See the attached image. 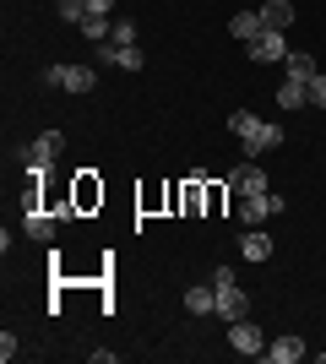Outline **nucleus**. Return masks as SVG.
Wrapping results in <instances>:
<instances>
[{"label":"nucleus","mask_w":326,"mask_h":364,"mask_svg":"<svg viewBox=\"0 0 326 364\" xmlns=\"http://www.w3.org/2000/svg\"><path fill=\"white\" fill-rule=\"evenodd\" d=\"M217 316L229 321V326H234V321H245V316H250V299H245V289H239V283L217 289Z\"/></svg>","instance_id":"0eeeda50"},{"label":"nucleus","mask_w":326,"mask_h":364,"mask_svg":"<svg viewBox=\"0 0 326 364\" xmlns=\"http://www.w3.org/2000/svg\"><path fill=\"white\" fill-rule=\"evenodd\" d=\"M44 82H49V87H65V92H93L98 71H93V65H49Z\"/></svg>","instance_id":"f03ea898"},{"label":"nucleus","mask_w":326,"mask_h":364,"mask_svg":"<svg viewBox=\"0 0 326 364\" xmlns=\"http://www.w3.org/2000/svg\"><path fill=\"white\" fill-rule=\"evenodd\" d=\"M229 33L239 38V44H256L266 33V22H261V11H234V22H229Z\"/></svg>","instance_id":"9d476101"},{"label":"nucleus","mask_w":326,"mask_h":364,"mask_svg":"<svg viewBox=\"0 0 326 364\" xmlns=\"http://www.w3.org/2000/svg\"><path fill=\"white\" fill-rule=\"evenodd\" d=\"M229 191L234 196H266V168L256 158H245L239 168H229Z\"/></svg>","instance_id":"7ed1b4c3"},{"label":"nucleus","mask_w":326,"mask_h":364,"mask_svg":"<svg viewBox=\"0 0 326 364\" xmlns=\"http://www.w3.org/2000/svg\"><path fill=\"white\" fill-rule=\"evenodd\" d=\"M98 196H104V191L93 185V174H82V185H77V201H82V207H93Z\"/></svg>","instance_id":"4be33fe9"},{"label":"nucleus","mask_w":326,"mask_h":364,"mask_svg":"<svg viewBox=\"0 0 326 364\" xmlns=\"http://www.w3.org/2000/svg\"><path fill=\"white\" fill-rule=\"evenodd\" d=\"M60 147H65V131H44L38 141H28V152H22L28 174H49V164L60 158Z\"/></svg>","instance_id":"f257e3e1"},{"label":"nucleus","mask_w":326,"mask_h":364,"mask_svg":"<svg viewBox=\"0 0 326 364\" xmlns=\"http://www.w3.org/2000/svg\"><path fill=\"white\" fill-rule=\"evenodd\" d=\"M283 71H288V82H315V55H305V49H288V60H283Z\"/></svg>","instance_id":"9b49d317"},{"label":"nucleus","mask_w":326,"mask_h":364,"mask_svg":"<svg viewBox=\"0 0 326 364\" xmlns=\"http://www.w3.org/2000/svg\"><path fill=\"white\" fill-rule=\"evenodd\" d=\"M131 38H136V28H131V22H114V33H109V44H131Z\"/></svg>","instance_id":"5701e85b"},{"label":"nucleus","mask_w":326,"mask_h":364,"mask_svg":"<svg viewBox=\"0 0 326 364\" xmlns=\"http://www.w3.org/2000/svg\"><path fill=\"white\" fill-rule=\"evenodd\" d=\"M114 65H120V71H141V49L136 44H120V60H114Z\"/></svg>","instance_id":"412c9836"},{"label":"nucleus","mask_w":326,"mask_h":364,"mask_svg":"<svg viewBox=\"0 0 326 364\" xmlns=\"http://www.w3.org/2000/svg\"><path fill=\"white\" fill-rule=\"evenodd\" d=\"M310 104L326 109V76H315V82H310Z\"/></svg>","instance_id":"b1692460"},{"label":"nucleus","mask_w":326,"mask_h":364,"mask_svg":"<svg viewBox=\"0 0 326 364\" xmlns=\"http://www.w3.org/2000/svg\"><path fill=\"white\" fill-rule=\"evenodd\" d=\"M239 256H245V261H272V240H266L261 228H245V240H239Z\"/></svg>","instance_id":"f8f14e48"},{"label":"nucleus","mask_w":326,"mask_h":364,"mask_svg":"<svg viewBox=\"0 0 326 364\" xmlns=\"http://www.w3.org/2000/svg\"><path fill=\"white\" fill-rule=\"evenodd\" d=\"M256 125H261V120H256L250 109H234V114H229V131H234V136H239V141H245L250 131H256Z\"/></svg>","instance_id":"f3484780"},{"label":"nucleus","mask_w":326,"mask_h":364,"mask_svg":"<svg viewBox=\"0 0 326 364\" xmlns=\"http://www.w3.org/2000/svg\"><path fill=\"white\" fill-rule=\"evenodd\" d=\"M278 104L283 109H305V104H310V82H283V87H278Z\"/></svg>","instance_id":"dca6fc26"},{"label":"nucleus","mask_w":326,"mask_h":364,"mask_svg":"<svg viewBox=\"0 0 326 364\" xmlns=\"http://www.w3.org/2000/svg\"><path fill=\"white\" fill-rule=\"evenodd\" d=\"M266 359H272V364H299V359H305V337H294V332L272 337V343H266Z\"/></svg>","instance_id":"6e6552de"},{"label":"nucleus","mask_w":326,"mask_h":364,"mask_svg":"<svg viewBox=\"0 0 326 364\" xmlns=\"http://www.w3.org/2000/svg\"><path fill=\"white\" fill-rule=\"evenodd\" d=\"M261 22L272 33H283L288 22H294V6H288V0H266V6H261Z\"/></svg>","instance_id":"4468645a"},{"label":"nucleus","mask_w":326,"mask_h":364,"mask_svg":"<svg viewBox=\"0 0 326 364\" xmlns=\"http://www.w3.org/2000/svg\"><path fill=\"white\" fill-rule=\"evenodd\" d=\"M272 213H283L278 191H266V196H239V223H245V228H261Z\"/></svg>","instance_id":"39448f33"},{"label":"nucleus","mask_w":326,"mask_h":364,"mask_svg":"<svg viewBox=\"0 0 326 364\" xmlns=\"http://www.w3.org/2000/svg\"><path fill=\"white\" fill-rule=\"evenodd\" d=\"M245 49H250V60H261V65H283V60H288V44H283V33H272V28H266L256 44H245Z\"/></svg>","instance_id":"423d86ee"},{"label":"nucleus","mask_w":326,"mask_h":364,"mask_svg":"<svg viewBox=\"0 0 326 364\" xmlns=\"http://www.w3.org/2000/svg\"><path fill=\"white\" fill-rule=\"evenodd\" d=\"M202 201H207V191H202V185H196V180H190L185 191H180V207H185V213H196Z\"/></svg>","instance_id":"aec40b11"},{"label":"nucleus","mask_w":326,"mask_h":364,"mask_svg":"<svg viewBox=\"0 0 326 364\" xmlns=\"http://www.w3.org/2000/svg\"><path fill=\"white\" fill-rule=\"evenodd\" d=\"M28 234H33V240H55V213H33L28 218Z\"/></svg>","instance_id":"a211bd4d"},{"label":"nucleus","mask_w":326,"mask_h":364,"mask_svg":"<svg viewBox=\"0 0 326 364\" xmlns=\"http://www.w3.org/2000/svg\"><path fill=\"white\" fill-rule=\"evenodd\" d=\"M185 310H190V316H212V310H217V289H212V283L185 289Z\"/></svg>","instance_id":"ddd939ff"},{"label":"nucleus","mask_w":326,"mask_h":364,"mask_svg":"<svg viewBox=\"0 0 326 364\" xmlns=\"http://www.w3.org/2000/svg\"><path fill=\"white\" fill-rule=\"evenodd\" d=\"M109 33H114V22H109V16H82V38H87V44H109Z\"/></svg>","instance_id":"2eb2a0df"},{"label":"nucleus","mask_w":326,"mask_h":364,"mask_svg":"<svg viewBox=\"0 0 326 364\" xmlns=\"http://www.w3.org/2000/svg\"><path fill=\"white\" fill-rule=\"evenodd\" d=\"M229 348L234 353H245V359H261V353H266V337H261V326H256V321H234V326H229Z\"/></svg>","instance_id":"20e7f679"},{"label":"nucleus","mask_w":326,"mask_h":364,"mask_svg":"<svg viewBox=\"0 0 326 364\" xmlns=\"http://www.w3.org/2000/svg\"><path fill=\"white\" fill-rule=\"evenodd\" d=\"M55 11H60V22H77V28H82V16H87V0H55Z\"/></svg>","instance_id":"6ab92c4d"},{"label":"nucleus","mask_w":326,"mask_h":364,"mask_svg":"<svg viewBox=\"0 0 326 364\" xmlns=\"http://www.w3.org/2000/svg\"><path fill=\"white\" fill-rule=\"evenodd\" d=\"M272 147H283V131L261 120V125H256V131L245 136V158H261V152H272Z\"/></svg>","instance_id":"1a4fd4ad"},{"label":"nucleus","mask_w":326,"mask_h":364,"mask_svg":"<svg viewBox=\"0 0 326 364\" xmlns=\"http://www.w3.org/2000/svg\"><path fill=\"white\" fill-rule=\"evenodd\" d=\"M0 359H6V364L16 359V337H11V332H0Z\"/></svg>","instance_id":"393cba45"},{"label":"nucleus","mask_w":326,"mask_h":364,"mask_svg":"<svg viewBox=\"0 0 326 364\" xmlns=\"http://www.w3.org/2000/svg\"><path fill=\"white\" fill-rule=\"evenodd\" d=\"M87 11H93V16H109V11H114V0H87Z\"/></svg>","instance_id":"a878e982"}]
</instances>
